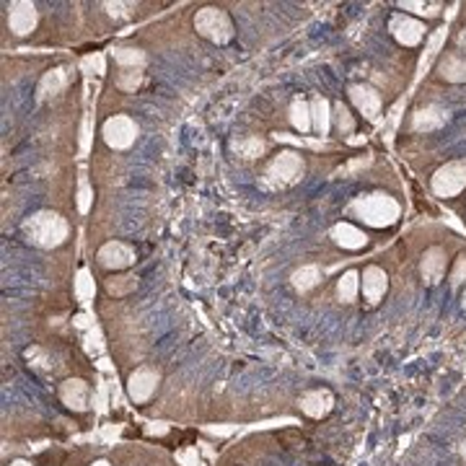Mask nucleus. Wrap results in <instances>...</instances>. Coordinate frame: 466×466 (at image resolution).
Returning a JSON list of instances; mask_svg holds the SVG:
<instances>
[{"label":"nucleus","instance_id":"obj_1","mask_svg":"<svg viewBox=\"0 0 466 466\" xmlns=\"http://www.w3.org/2000/svg\"><path fill=\"white\" fill-rule=\"evenodd\" d=\"M23 233H26V239H29L34 246L54 249L68 239L70 225L65 217L52 213V210H39V213H34L31 217L23 220Z\"/></svg>","mask_w":466,"mask_h":466},{"label":"nucleus","instance_id":"obj_2","mask_svg":"<svg viewBox=\"0 0 466 466\" xmlns=\"http://www.w3.org/2000/svg\"><path fill=\"white\" fill-rule=\"evenodd\" d=\"M352 213H355L363 223L373 225V228H383V225H391L399 217L402 208L394 197H388L383 192L368 194V197H357L352 202Z\"/></svg>","mask_w":466,"mask_h":466},{"label":"nucleus","instance_id":"obj_3","mask_svg":"<svg viewBox=\"0 0 466 466\" xmlns=\"http://www.w3.org/2000/svg\"><path fill=\"white\" fill-rule=\"evenodd\" d=\"M194 29L197 34L210 42H215V44H225V42H231L233 37V23L228 18L223 8H215V6H208L197 11L194 16Z\"/></svg>","mask_w":466,"mask_h":466},{"label":"nucleus","instance_id":"obj_4","mask_svg":"<svg viewBox=\"0 0 466 466\" xmlns=\"http://www.w3.org/2000/svg\"><path fill=\"white\" fill-rule=\"evenodd\" d=\"M466 186V163L450 161L433 174V192L438 197H456Z\"/></svg>","mask_w":466,"mask_h":466},{"label":"nucleus","instance_id":"obj_5","mask_svg":"<svg viewBox=\"0 0 466 466\" xmlns=\"http://www.w3.org/2000/svg\"><path fill=\"white\" fill-rule=\"evenodd\" d=\"M101 135H104L109 148H114V150H127V148L135 143V138H138V124L132 122L130 116L114 114L104 122Z\"/></svg>","mask_w":466,"mask_h":466},{"label":"nucleus","instance_id":"obj_6","mask_svg":"<svg viewBox=\"0 0 466 466\" xmlns=\"http://www.w3.org/2000/svg\"><path fill=\"white\" fill-rule=\"evenodd\" d=\"M303 158L298 153H280L275 161L270 163V169H267V177L275 181V184H295L298 179L303 177Z\"/></svg>","mask_w":466,"mask_h":466},{"label":"nucleus","instance_id":"obj_7","mask_svg":"<svg viewBox=\"0 0 466 466\" xmlns=\"http://www.w3.org/2000/svg\"><path fill=\"white\" fill-rule=\"evenodd\" d=\"M8 26L16 37H26L37 26V8L29 0H16L8 8Z\"/></svg>","mask_w":466,"mask_h":466},{"label":"nucleus","instance_id":"obj_8","mask_svg":"<svg viewBox=\"0 0 466 466\" xmlns=\"http://www.w3.org/2000/svg\"><path fill=\"white\" fill-rule=\"evenodd\" d=\"M96 259L107 270H124V267H130L135 262V249L130 244H122V241H109L99 249Z\"/></svg>","mask_w":466,"mask_h":466},{"label":"nucleus","instance_id":"obj_9","mask_svg":"<svg viewBox=\"0 0 466 466\" xmlns=\"http://www.w3.org/2000/svg\"><path fill=\"white\" fill-rule=\"evenodd\" d=\"M350 99L355 104V109L365 119H376L381 112V93L368 83H355L350 88Z\"/></svg>","mask_w":466,"mask_h":466},{"label":"nucleus","instance_id":"obj_10","mask_svg":"<svg viewBox=\"0 0 466 466\" xmlns=\"http://www.w3.org/2000/svg\"><path fill=\"white\" fill-rule=\"evenodd\" d=\"M391 34H394V39L399 42V44L404 47H414L422 42V37H425V26L419 21H414V18H410V16H394L391 18Z\"/></svg>","mask_w":466,"mask_h":466},{"label":"nucleus","instance_id":"obj_11","mask_svg":"<svg viewBox=\"0 0 466 466\" xmlns=\"http://www.w3.org/2000/svg\"><path fill=\"white\" fill-rule=\"evenodd\" d=\"M419 272H422V280L435 285V282H441L443 275H446V251L441 246H430L422 256V262H419Z\"/></svg>","mask_w":466,"mask_h":466},{"label":"nucleus","instance_id":"obj_12","mask_svg":"<svg viewBox=\"0 0 466 466\" xmlns=\"http://www.w3.org/2000/svg\"><path fill=\"white\" fill-rule=\"evenodd\" d=\"M448 122V112L438 104H430V107H422L414 114L412 124H414V130L417 132H433V130H441L443 124Z\"/></svg>","mask_w":466,"mask_h":466},{"label":"nucleus","instance_id":"obj_13","mask_svg":"<svg viewBox=\"0 0 466 466\" xmlns=\"http://www.w3.org/2000/svg\"><path fill=\"white\" fill-rule=\"evenodd\" d=\"M155 383H158V373H153L150 368H140L130 376V396L135 402H145L155 391Z\"/></svg>","mask_w":466,"mask_h":466},{"label":"nucleus","instance_id":"obj_14","mask_svg":"<svg viewBox=\"0 0 466 466\" xmlns=\"http://www.w3.org/2000/svg\"><path fill=\"white\" fill-rule=\"evenodd\" d=\"M388 287V277L386 272L381 270V267H365L363 270V295L368 298L371 303H378L383 298Z\"/></svg>","mask_w":466,"mask_h":466},{"label":"nucleus","instance_id":"obj_15","mask_svg":"<svg viewBox=\"0 0 466 466\" xmlns=\"http://www.w3.org/2000/svg\"><path fill=\"white\" fill-rule=\"evenodd\" d=\"M438 73L448 83H464L466 80V52H448L438 62Z\"/></svg>","mask_w":466,"mask_h":466},{"label":"nucleus","instance_id":"obj_16","mask_svg":"<svg viewBox=\"0 0 466 466\" xmlns=\"http://www.w3.org/2000/svg\"><path fill=\"white\" fill-rule=\"evenodd\" d=\"M60 396L70 410H85V407H88V386H85V381H80V378L65 381L60 388Z\"/></svg>","mask_w":466,"mask_h":466},{"label":"nucleus","instance_id":"obj_17","mask_svg":"<svg viewBox=\"0 0 466 466\" xmlns=\"http://www.w3.org/2000/svg\"><path fill=\"white\" fill-rule=\"evenodd\" d=\"M332 239L334 244H340L342 249H363L368 244V236H365L360 228H355L352 223H337L332 228Z\"/></svg>","mask_w":466,"mask_h":466},{"label":"nucleus","instance_id":"obj_18","mask_svg":"<svg viewBox=\"0 0 466 466\" xmlns=\"http://www.w3.org/2000/svg\"><path fill=\"white\" fill-rule=\"evenodd\" d=\"M329 122H332V107L329 101L316 96L311 101V127L318 132V135H326L329 132Z\"/></svg>","mask_w":466,"mask_h":466},{"label":"nucleus","instance_id":"obj_19","mask_svg":"<svg viewBox=\"0 0 466 466\" xmlns=\"http://www.w3.org/2000/svg\"><path fill=\"white\" fill-rule=\"evenodd\" d=\"M301 407L311 417H321V414L332 410V394L329 391H311L301 399Z\"/></svg>","mask_w":466,"mask_h":466},{"label":"nucleus","instance_id":"obj_20","mask_svg":"<svg viewBox=\"0 0 466 466\" xmlns=\"http://www.w3.org/2000/svg\"><path fill=\"white\" fill-rule=\"evenodd\" d=\"M65 80H68V76H65L62 68H54V70H49V73H44V78L39 80V88H37L39 101H44V99H49V96H54V93H60Z\"/></svg>","mask_w":466,"mask_h":466},{"label":"nucleus","instance_id":"obj_21","mask_svg":"<svg viewBox=\"0 0 466 466\" xmlns=\"http://www.w3.org/2000/svg\"><path fill=\"white\" fill-rule=\"evenodd\" d=\"M290 280H293L295 290L306 293V290H311V287H316L318 282H321V270H318L316 264H303V267H298V270L290 275Z\"/></svg>","mask_w":466,"mask_h":466},{"label":"nucleus","instance_id":"obj_22","mask_svg":"<svg viewBox=\"0 0 466 466\" xmlns=\"http://www.w3.org/2000/svg\"><path fill=\"white\" fill-rule=\"evenodd\" d=\"M112 54L124 70H143V65H145V52H140L135 47H116Z\"/></svg>","mask_w":466,"mask_h":466},{"label":"nucleus","instance_id":"obj_23","mask_svg":"<svg viewBox=\"0 0 466 466\" xmlns=\"http://www.w3.org/2000/svg\"><path fill=\"white\" fill-rule=\"evenodd\" d=\"M290 122H293V127L298 132L313 130V127H311V104L309 101L295 99L293 104H290Z\"/></svg>","mask_w":466,"mask_h":466},{"label":"nucleus","instance_id":"obj_24","mask_svg":"<svg viewBox=\"0 0 466 466\" xmlns=\"http://www.w3.org/2000/svg\"><path fill=\"white\" fill-rule=\"evenodd\" d=\"M357 290H360V275L355 270H347L337 282V295H340V301L352 303L357 298Z\"/></svg>","mask_w":466,"mask_h":466},{"label":"nucleus","instance_id":"obj_25","mask_svg":"<svg viewBox=\"0 0 466 466\" xmlns=\"http://www.w3.org/2000/svg\"><path fill=\"white\" fill-rule=\"evenodd\" d=\"M138 285V277L135 275H122V277H112L107 282V290L112 295H122L127 293V290H132V287Z\"/></svg>","mask_w":466,"mask_h":466},{"label":"nucleus","instance_id":"obj_26","mask_svg":"<svg viewBox=\"0 0 466 466\" xmlns=\"http://www.w3.org/2000/svg\"><path fill=\"white\" fill-rule=\"evenodd\" d=\"M140 83H143V70H124L122 76L116 78V85L122 91H135Z\"/></svg>","mask_w":466,"mask_h":466},{"label":"nucleus","instance_id":"obj_27","mask_svg":"<svg viewBox=\"0 0 466 466\" xmlns=\"http://www.w3.org/2000/svg\"><path fill=\"white\" fill-rule=\"evenodd\" d=\"M239 150L244 158H256V155L264 153V143L259 138H246L239 143Z\"/></svg>","mask_w":466,"mask_h":466},{"label":"nucleus","instance_id":"obj_28","mask_svg":"<svg viewBox=\"0 0 466 466\" xmlns=\"http://www.w3.org/2000/svg\"><path fill=\"white\" fill-rule=\"evenodd\" d=\"M404 11H412V13H419V16H427V18H433V16L441 13V3H402Z\"/></svg>","mask_w":466,"mask_h":466},{"label":"nucleus","instance_id":"obj_29","mask_svg":"<svg viewBox=\"0 0 466 466\" xmlns=\"http://www.w3.org/2000/svg\"><path fill=\"white\" fill-rule=\"evenodd\" d=\"M334 114H337V127H340V132L355 130V122H352V116H350L345 104H337V107H334Z\"/></svg>","mask_w":466,"mask_h":466},{"label":"nucleus","instance_id":"obj_30","mask_svg":"<svg viewBox=\"0 0 466 466\" xmlns=\"http://www.w3.org/2000/svg\"><path fill=\"white\" fill-rule=\"evenodd\" d=\"M464 280H466V254L458 256L456 267H453V272H450V282H453V285H461Z\"/></svg>","mask_w":466,"mask_h":466},{"label":"nucleus","instance_id":"obj_31","mask_svg":"<svg viewBox=\"0 0 466 466\" xmlns=\"http://www.w3.org/2000/svg\"><path fill=\"white\" fill-rule=\"evenodd\" d=\"M104 8L109 11V16H116V18H122V16H127V11H124V3H104Z\"/></svg>","mask_w":466,"mask_h":466},{"label":"nucleus","instance_id":"obj_32","mask_svg":"<svg viewBox=\"0 0 466 466\" xmlns=\"http://www.w3.org/2000/svg\"><path fill=\"white\" fill-rule=\"evenodd\" d=\"M78 205H80V213L88 210V186L85 184H83V189H80V202H78Z\"/></svg>","mask_w":466,"mask_h":466},{"label":"nucleus","instance_id":"obj_33","mask_svg":"<svg viewBox=\"0 0 466 466\" xmlns=\"http://www.w3.org/2000/svg\"><path fill=\"white\" fill-rule=\"evenodd\" d=\"M458 42H461V47H466V29L458 34Z\"/></svg>","mask_w":466,"mask_h":466},{"label":"nucleus","instance_id":"obj_34","mask_svg":"<svg viewBox=\"0 0 466 466\" xmlns=\"http://www.w3.org/2000/svg\"><path fill=\"white\" fill-rule=\"evenodd\" d=\"M11 466H31V464H29V461H13Z\"/></svg>","mask_w":466,"mask_h":466},{"label":"nucleus","instance_id":"obj_35","mask_svg":"<svg viewBox=\"0 0 466 466\" xmlns=\"http://www.w3.org/2000/svg\"><path fill=\"white\" fill-rule=\"evenodd\" d=\"M93 466H109V464H107V461H96Z\"/></svg>","mask_w":466,"mask_h":466},{"label":"nucleus","instance_id":"obj_36","mask_svg":"<svg viewBox=\"0 0 466 466\" xmlns=\"http://www.w3.org/2000/svg\"><path fill=\"white\" fill-rule=\"evenodd\" d=\"M464 306H466V293H464Z\"/></svg>","mask_w":466,"mask_h":466},{"label":"nucleus","instance_id":"obj_37","mask_svg":"<svg viewBox=\"0 0 466 466\" xmlns=\"http://www.w3.org/2000/svg\"><path fill=\"white\" fill-rule=\"evenodd\" d=\"M464 456H466V448H464Z\"/></svg>","mask_w":466,"mask_h":466}]
</instances>
